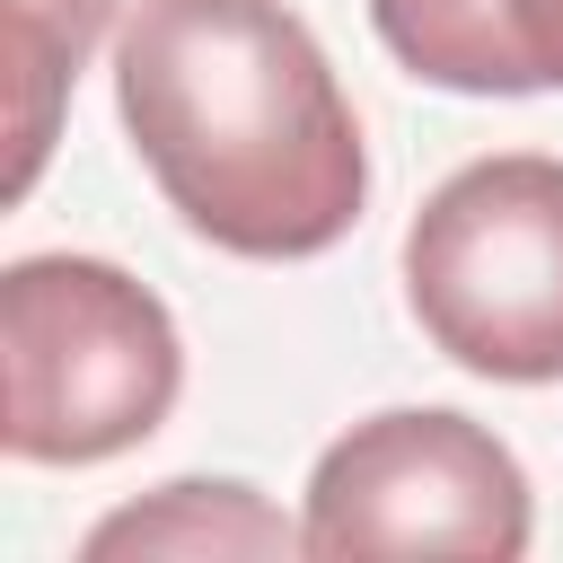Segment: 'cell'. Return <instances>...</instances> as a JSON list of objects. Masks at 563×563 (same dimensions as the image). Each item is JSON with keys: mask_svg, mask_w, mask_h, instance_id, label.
Returning <instances> with one entry per match:
<instances>
[{"mask_svg": "<svg viewBox=\"0 0 563 563\" xmlns=\"http://www.w3.org/2000/svg\"><path fill=\"white\" fill-rule=\"evenodd\" d=\"M114 114L167 211L246 264H308L369 202L361 114L290 0H132Z\"/></svg>", "mask_w": 563, "mask_h": 563, "instance_id": "cell-1", "label": "cell"}, {"mask_svg": "<svg viewBox=\"0 0 563 563\" xmlns=\"http://www.w3.org/2000/svg\"><path fill=\"white\" fill-rule=\"evenodd\" d=\"M185 396V334L106 255H18L0 273V449L18 466H106Z\"/></svg>", "mask_w": 563, "mask_h": 563, "instance_id": "cell-2", "label": "cell"}, {"mask_svg": "<svg viewBox=\"0 0 563 563\" xmlns=\"http://www.w3.org/2000/svg\"><path fill=\"white\" fill-rule=\"evenodd\" d=\"M405 308L422 343L493 387L563 378V158L493 150L405 220Z\"/></svg>", "mask_w": 563, "mask_h": 563, "instance_id": "cell-3", "label": "cell"}, {"mask_svg": "<svg viewBox=\"0 0 563 563\" xmlns=\"http://www.w3.org/2000/svg\"><path fill=\"white\" fill-rule=\"evenodd\" d=\"M308 554H466L519 563L537 537L528 466L475 413L449 405H387L325 440L308 466Z\"/></svg>", "mask_w": 563, "mask_h": 563, "instance_id": "cell-4", "label": "cell"}, {"mask_svg": "<svg viewBox=\"0 0 563 563\" xmlns=\"http://www.w3.org/2000/svg\"><path fill=\"white\" fill-rule=\"evenodd\" d=\"M378 44L449 97L563 88V0H369Z\"/></svg>", "mask_w": 563, "mask_h": 563, "instance_id": "cell-5", "label": "cell"}, {"mask_svg": "<svg viewBox=\"0 0 563 563\" xmlns=\"http://www.w3.org/2000/svg\"><path fill=\"white\" fill-rule=\"evenodd\" d=\"M88 563H141V554H176V563H229V554H308V528L282 519L255 484H211V475H176L150 501L106 510L79 537Z\"/></svg>", "mask_w": 563, "mask_h": 563, "instance_id": "cell-6", "label": "cell"}, {"mask_svg": "<svg viewBox=\"0 0 563 563\" xmlns=\"http://www.w3.org/2000/svg\"><path fill=\"white\" fill-rule=\"evenodd\" d=\"M114 0H0V62H9V202L35 194L70 79L88 70Z\"/></svg>", "mask_w": 563, "mask_h": 563, "instance_id": "cell-7", "label": "cell"}]
</instances>
